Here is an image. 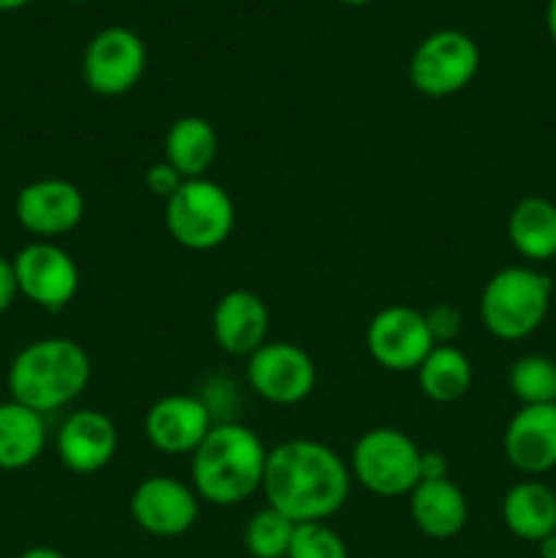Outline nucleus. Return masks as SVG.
Returning a JSON list of instances; mask_svg holds the SVG:
<instances>
[{
  "label": "nucleus",
  "instance_id": "nucleus-1",
  "mask_svg": "<svg viewBox=\"0 0 556 558\" xmlns=\"http://www.w3.org/2000/svg\"><path fill=\"white\" fill-rule=\"evenodd\" d=\"M349 488L352 472L322 441L292 439L267 450L262 494L292 523H325L347 505Z\"/></svg>",
  "mask_w": 556,
  "mask_h": 558
},
{
  "label": "nucleus",
  "instance_id": "nucleus-7",
  "mask_svg": "<svg viewBox=\"0 0 556 558\" xmlns=\"http://www.w3.org/2000/svg\"><path fill=\"white\" fill-rule=\"evenodd\" d=\"M480 71V47L463 31H436L418 44L409 60V82L428 98H447L472 85Z\"/></svg>",
  "mask_w": 556,
  "mask_h": 558
},
{
  "label": "nucleus",
  "instance_id": "nucleus-12",
  "mask_svg": "<svg viewBox=\"0 0 556 558\" xmlns=\"http://www.w3.org/2000/svg\"><path fill=\"white\" fill-rule=\"evenodd\" d=\"M131 518L150 537H180L200 518V496L191 485L156 474L131 494Z\"/></svg>",
  "mask_w": 556,
  "mask_h": 558
},
{
  "label": "nucleus",
  "instance_id": "nucleus-17",
  "mask_svg": "<svg viewBox=\"0 0 556 558\" xmlns=\"http://www.w3.org/2000/svg\"><path fill=\"white\" fill-rule=\"evenodd\" d=\"M505 456L518 472L545 474L556 466V403L521 407L505 428Z\"/></svg>",
  "mask_w": 556,
  "mask_h": 558
},
{
  "label": "nucleus",
  "instance_id": "nucleus-28",
  "mask_svg": "<svg viewBox=\"0 0 556 558\" xmlns=\"http://www.w3.org/2000/svg\"><path fill=\"white\" fill-rule=\"evenodd\" d=\"M145 185L153 191V194L161 196V199L167 202L169 196H172L174 191L183 185V178H180V174L174 172V169L169 167L167 161H158V163H153L150 169H147Z\"/></svg>",
  "mask_w": 556,
  "mask_h": 558
},
{
  "label": "nucleus",
  "instance_id": "nucleus-3",
  "mask_svg": "<svg viewBox=\"0 0 556 558\" xmlns=\"http://www.w3.org/2000/svg\"><path fill=\"white\" fill-rule=\"evenodd\" d=\"M90 374V357L80 343L71 338H38L11 360V401L47 417L74 403L85 392Z\"/></svg>",
  "mask_w": 556,
  "mask_h": 558
},
{
  "label": "nucleus",
  "instance_id": "nucleus-5",
  "mask_svg": "<svg viewBox=\"0 0 556 558\" xmlns=\"http://www.w3.org/2000/svg\"><path fill=\"white\" fill-rule=\"evenodd\" d=\"M164 223L178 245L189 251H213L229 240L234 229V202L207 178L183 180L167 199Z\"/></svg>",
  "mask_w": 556,
  "mask_h": 558
},
{
  "label": "nucleus",
  "instance_id": "nucleus-32",
  "mask_svg": "<svg viewBox=\"0 0 556 558\" xmlns=\"http://www.w3.org/2000/svg\"><path fill=\"white\" fill-rule=\"evenodd\" d=\"M537 554H540V558H556V532L548 534L545 539H540Z\"/></svg>",
  "mask_w": 556,
  "mask_h": 558
},
{
  "label": "nucleus",
  "instance_id": "nucleus-27",
  "mask_svg": "<svg viewBox=\"0 0 556 558\" xmlns=\"http://www.w3.org/2000/svg\"><path fill=\"white\" fill-rule=\"evenodd\" d=\"M425 325H428L431 338H434L436 347L442 343H452L463 330V316L456 305L439 303L425 314Z\"/></svg>",
  "mask_w": 556,
  "mask_h": 558
},
{
  "label": "nucleus",
  "instance_id": "nucleus-21",
  "mask_svg": "<svg viewBox=\"0 0 556 558\" xmlns=\"http://www.w3.org/2000/svg\"><path fill=\"white\" fill-rule=\"evenodd\" d=\"M47 447L44 414L16 401L0 403V469L20 472L33 466Z\"/></svg>",
  "mask_w": 556,
  "mask_h": 558
},
{
  "label": "nucleus",
  "instance_id": "nucleus-8",
  "mask_svg": "<svg viewBox=\"0 0 556 558\" xmlns=\"http://www.w3.org/2000/svg\"><path fill=\"white\" fill-rule=\"evenodd\" d=\"M147 69V47L129 27H104L82 54V76L96 96H123L134 90Z\"/></svg>",
  "mask_w": 556,
  "mask_h": 558
},
{
  "label": "nucleus",
  "instance_id": "nucleus-29",
  "mask_svg": "<svg viewBox=\"0 0 556 558\" xmlns=\"http://www.w3.org/2000/svg\"><path fill=\"white\" fill-rule=\"evenodd\" d=\"M16 298H20V283H16L14 259L0 256V314H5Z\"/></svg>",
  "mask_w": 556,
  "mask_h": 558
},
{
  "label": "nucleus",
  "instance_id": "nucleus-36",
  "mask_svg": "<svg viewBox=\"0 0 556 558\" xmlns=\"http://www.w3.org/2000/svg\"><path fill=\"white\" fill-rule=\"evenodd\" d=\"M69 3H87V0H69Z\"/></svg>",
  "mask_w": 556,
  "mask_h": 558
},
{
  "label": "nucleus",
  "instance_id": "nucleus-10",
  "mask_svg": "<svg viewBox=\"0 0 556 558\" xmlns=\"http://www.w3.org/2000/svg\"><path fill=\"white\" fill-rule=\"evenodd\" d=\"M434 347L425 314L409 305H387L365 327V349L371 360L392 374L418 371Z\"/></svg>",
  "mask_w": 556,
  "mask_h": 558
},
{
  "label": "nucleus",
  "instance_id": "nucleus-34",
  "mask_svg": "<svg viewBox=\"0 0 556 558\" xmlns=\"http://www.w3.org/2000/svg\"><path fill=\"white\" fill-rule=\"evenodd\" d=\"M31 0H0V11H14V9H22V5H27Z\"/></svg>",
  "mask_w": 556,
  "mask_h": 558
},
{
  "label": "nucleus",
  "instance_id": "nucleus-25",
  "mask_svg": "<svg viewBox=\"0 0 556 558\" xmlns=\"http://www.w3.org/2000/svg\"><path fill=\"white\" fill-rule=\"evenodd\" d=\"M294 526L298 523L289 521L287 515H281L273 507L254 512L245 526L243 543L251 558H287L289 545H292Z\"/></svg>",
  "mask_w": 556,
  "mask_h": 558
},
{
  "label": "nucleus",
  "instance_id": "nucleus-14",
  "mask_svg": "<svg viewBox=\"0 0 556 558\" xmlns=\"http://www.w3.org/2000/svg\"><path fill=\"white\" fill-rule=\"evenodd\" d=\"M213 412L196 396L158 398L145 414V436L164 456H194L213 428Z\"/></svg>",
  "mask_w": 556,
  "mask_h": 558
},
{
  "label": "nucleus",
  "instance_id": "nucleus-11",
  "mask_svg": "<svg viewBox=\"0 0 556 558\" xmlns=\"http://www.w3.org/2000/svg\"><path fill=\"white\" fill-rule=\"evenodd\" d=\"M16 283L22 298L44 311H60L80 292V267L74 256L52 240L27 243L14 256Z\"/></svg>",
  "mask_w": 556,
  "mask_h": 558
},
{
  "label": "nucleus",
  "instance_id": "nucleus-9",
  "mask_svg": "<svg viewBox=\"0 0 556 558\" xmlns=\"http://www.w3.org/2000/svg\"><path fill=\"white\" fill-rule=\"evenodd\" d=\"M249 387L267 403L294 407L316 387V365L309 352L289 341H267L245 363Z\"/></svg>",
  "mask_w": 556,
  "mask_h": 558
},
{
  "label": "nucleus",
  "instance_id": "nucleus-26",
  "mask_svg": "<svg viewBox=\"0 0 556 558\" xmlns=\"http://www.w3.org/2000/svg\"><path fill=\"white\" fill-rule=\"evenodd\" d=\"M287 558H349V550L327 523H298Z\"/></svg>",
  "mask_w": 556,
  "mask_h": 558
},
{
  "label": "nucleus",
  "instance_id": "nucleus-13",
  "mask_svg": "<svg viewBox=\"0 0 556 558\" xmlns=\"http://www.w3.org/2000/svg\"><path fill=\"white\" fill-rule=\"evenodd\" d=\"M16 221L38 240H52L74 232L85 218V196L71 180H33L16 194Z\"/></svg>",
  "mask_w": 556,
  "mask_h": 558
},
{
  "label": "nucleus",
  "instance_id": "nucleus-19",
  "mask_svg": "<svg viewBox=\"0 0 556 558\" xmlns=\"http://www.w3.org/2000/svg\"><path fill=\"white\" fill-rule=\"evenodd\" d=\"M501 518L512 537L540 543L556 532V494L537 480L516 483L501 501Z\"/></svg>",
  "mask_w": 556,
  "mask_h": 558
},
{
  "label": "nucleus",
  "instance_id": "nucleus-24",
  "mask_svg": "<svg viewBox=\"0 0 556 558\" xmlns=\"http://www.w3.org/2000/svg\"><path fill=\"white\" fill-rule=\"evenodd\" d=\"M512 396L521 407H545L556 403V363L545 354H527L510 365L507 374Z\"/></svg>",
  "mask_w": 556,
  "mask_h": 558
},
{
  "label": "nucleus",
  "instance_id": "nucleus-6",
  "mask_svg": "<svg viewBox=\"0 0 556 558\" xmlns=\"http://www.w3.org/2000/svg\"><path fill=\"white\" fill-rule=\"evenodd\" d=\"M423 450L398 428H371L354 441L349 472L382 499L409 496L420 485Z\"/></svg>",
  "mask_w": 556,
  "mask_h": 558
},
{
  "label": "nucleus",
  "instance_id": "nucleus-31",
  "mask_svg": "<svg viewBox=\"0 0 556 558\" xmlns=\"http://www.w3.org/2000/svg\"><path fill=\"white\" fill-rule=\"evenodd\" d=\"M20 558H65V556L60 554V550H55V548H47V545H38V548H31V550H25V554H22Z\"/></svg>",
  "mask_w": 556,
  "mask_h": 558
},
{
  "label": "nucleus",
  "instance_id": "nucleus-4",
  "mask_svg": "<svg viewBox=\"0 0 556 558\" xmlns=\"http://www.w3.org/2000/svg\"><path fill=\"white\" fill-rule=\"evenodd\" d=\"M554 283L534 267H501L480 294V319L499 341H523L543 327Z\"/></svg>",
  "mask_w": 556,
  "mask_h": 558
},
{
  "label": "nucleus",
  "instance_id": "nucleus-30",
  "mask_svg": "<svg viewBox=\"0 0 556 558\" xmlns=\"http://www.w3.org/2000/svg\"><path fill=\"white\" fill-rule=\"evenodd\" d=\"M450 474V463L442 452H423V461H420V477L423 480H442Z\"/></svg>",
  "mask_w": 556,
  "mask_h": 558
},
{
  "label": "nucleus",
  "instance_id": "nucleus-35",
  "mask_svg": "<svg viewBox=\"0 0 556 558\" xmlns=\"http://www.w3.org/2000/svg\"><path fill=\"white\" fill-rule=\"evenodd\" d=\"M338 3H343V5H368V3H374V0H338Z\"/></svg>",
  "mask_w": 556,
  "mask_h": 558
},
{
  "label": "nucleus",
  "instance_id": "nucleus-33",
  "mask_svg": "<svg viewBox=\"0 0 556 558\" xmlns=\"http://www.w3.org/2000/svg\"><path fill=\"white\" fill-rule=\"evenodd\" d=\"M545 25H548L551 41L556 44V0H548V5H545Z\"/></svg>",
  "mask_w": 556,
  "mask_h": 558
},
{
  "label": "nucleus",
  "instance_id": "nucleus-22",
  "mask_svg": "<svg viewBox=\"0 0 556 558\" xmlns=\"http://www.w3.org/2000/svg\"><path fill=\"white\" fill-rule=\"evenodd\" d=\"M510 245L529 262L556 256V205L545 196H523L507 218Z\"/></svg>",
  "mask_w": 556,
  "mask_h": 558
},
{
  "label": "nucleus",
  "instance_id": "nucleus-15",
  "mask_svg": "<svg viewBox=\"0 0 556 558\" xmlns=\"http://www.w3.org/2000/svg\"><path fill=\"white\" fill-rule=\"evenodd\" d=\"M58 458L74 474H96L118 452V428L98 409H80L69 414L58 430Z\"/></svg>",
  "mask_w": 556,
  "mask_h": 558
},
{
  "label": "nucleus",
  "instance_id": "nucleus-2",
  "mask_svg": "<svg viewBox=\"0 0 556 558\" xmlns=\"http://www.w3.org/2000/svg\"><path fill=\"white\" fill-rule=\"evenodd\" d=\"M265 463L267 450L254 430L218 423L191 456V488L216 507L243 505L262 490Z\"/></svg>",
  "mask_w": 556,
  "mask_h": 558
},
{
  "label": "nucleus",
  "instance_id": "nucleus-20",
  "mask_svg": "<svg viewBox=\"0 0 556 558\" xmlns=\"http://www.w3.org/2000/svg\"><path fill=\"white\" fill-rule=\"evenodd\" d=\"M216 156L218 134L210 120L189 114L169 125L167 140H164V161L183 180L205 178Z\"/></svg>",
  "mask_w": 556,
  "mask_h": 558
},
{
  "label": "nucleus",
  "instance_id": "nucleus-18",
  "mask_svg": "<svg viewBox=\"0 0 556 558\" xmlns=\"http://www.w3.org/2000/svg\"><path fill=\"white\" fill-rule=\"evenodd\" d=\"M409 512L425 537L452 539L467 526L469 505L463 490L450 477L420 480L418 488L409 494Z\"/></svg>",
  "mask_w": 556,
  "mask_h": 558
},
{
  "label": "nucleus",
  "instance_id": "nucleus-23",
  "mask_svg": "<svg viewBox=\"0 0 556 558\" xmlns=\"http://www.w3.org/2000/svg\"><path fill=\"white\" fill-rule=\"evenodd\" d=\"M474 368L467 354L452 343L431 349L418 368V385L425 398L436 403H456L472 390Z\"/></svg>",
  "mask_w": 556,
  "mask_h": 558
},
{
  "label": "nucleus",
  "instance_id": "nucleus-16",
  "mask_svg": "<svg viewBox=\"0 0 556 558\" xmlns=\"http://www.w3.org/2000/svg\"><path fill=\"white\" fill-rule=\"evenodd\" d=\"M270 311L259 294L249 289H232L213 308L210 330L221 352L249 360L262 343H267Z\"/></svg>",
  "mask_w": 556,
  "mask_h": 558
}]
</instances>
